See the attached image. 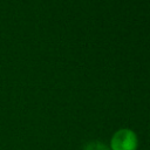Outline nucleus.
<instances>
[{
  "mask_svg": "<svg viewBox=\"0 0 150 150\" xmlns=\"http://www.w3.org/2000/svg\"><path fill=\"white\" fill-rule=\"evenodd\" d=\"M83 150H110V148L108 145H105L102 142L98 141H94V142H89L84 145Z\"/></svg>",
  "mask_w": 150,
  "mask_h": 150,
  "instance_id": "nucleus-2",
  "label": "nucleus"
},
{
  "mask_svg": "<svg viewBox=\"0 0 150 150\" xmlns=\"http://www.w3.org/2000/svg\"><path fill=\"white\" fill-rule=\"evenodd\" d=\"M138 138L135 131L128 128L117 130L110 139V150H137Z\"/></svg>",
  "mask_w": 150,
  "mask_h": 150,
  "instance_id": "nucleus-1",
  "label": "nucleus"
}]
</instances>
